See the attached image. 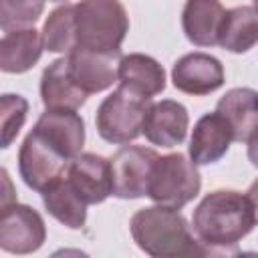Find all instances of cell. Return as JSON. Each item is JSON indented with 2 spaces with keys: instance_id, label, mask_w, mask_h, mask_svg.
Instances as JSON below:
<instances>
[{
  "instance_id": "1",
  "label": "cell",
  "mask_w": 258,
  "mask_h": 258,
  "mask_svg": "<svg viewBox=\"0 0 258 258\" xmlns=\"http://www.w3.org/2000/svg\"><path fill=\"white\" fill-rule=\"evenodd\" d=\"M256 226L254 208L246 194L214 189L194 210L191 230L208 254L230 252Z\"/></svg>"
},
{
  "instance_id": "2",
  "label": "cell",
  "mask_w": 258,
  "mask_h": 258,
  "mask_svg": "<svg viewBox=\"0 0 258 258\" xmlns=\"http://www.w3.org/2000/svg\"><path fill=\"white\" fill-rule=\"evenodd\" d=\"M129 230L139 250L153 258L208 256V250L177 208L161 204L141 208L131 216Z\"/></svg>"
},
{
  "instance_id": "3",
  "label": "cell",
  "mask_w": 258,
  "mask_h": 258,
  "mask_svg": "<svg viewBox=\"0 0 258 258\" xmlns=\"http://www.w3.org/2000/svg\"><path fill=\"white\" fill-rule=\"evenodd\" d=\"M77 46L115 52L129 32V16L121 0H81L75 4Z\"/></svg>"
},
{
  "instance_id": "4",
  "label": "cell",
  "mask_w": 258,
  "mask_h": 258,
  "mask_svg": "<svg viewBox=\"0 0 258 258\" xmlns=\"http://www.w3.org/2000/svg\"><path fill=\"white\" fill-rule=\"evenodd\" d=\"M151 99L137 95L125 87H117L109 97H105L97 109L95 125L99 135L115 145H125L143 133V123Z\"/></svg>"
},
{
  "instance_id": "5",
  "label": "cell",
  "mask_w": 258,
  "mask_h": 258,
  "mask_svg": "<svg viewBox=\"0 0 258 258\" xmlns=\"http://www.w3.org/2000/svg\"><path fill=\"white\" fill-rule=\"evenodd\" d=\"M200 187L202 177L198 165L177 151L157 157L147 196L155 204L179 210L200 194Z\"/></svg>"
},
{
  "instance_id": "6",
  "label": "cell",
  "mask_w": 258,
  "mask_h": 258,
  "mask_svg": "<svg viewBox=\"0 0 258 258\" xmlns=\"http://www.w3.org/2000/svg\"><path fill=\"white\" fill-rule=\"evenodd\" d=\"M69 163L71 161L50 141H46L34 127L24 137L18 151L20 177L34 191H42L52 181L62 177L69 169Z\"/></svg>"
},
{
  "instance_id": "7",
  "label": "cell",
  "mask_w": 258,
  "mask_h": 258,
  "mask_svg": "<svg viewBox=\"0 0 258 258\" xmlns=\"http://www.w3.org/2000/svg\"><path fill=\"white\" fill-rule=\"evenodd\" d=\"M157 153L141 145H123L111 157L113 196L121 200H137L147 196Z\"/></svg>"
},
{
  "instance_id": "8",
  "label": "cell",
  "mask_w": 258,
  "mask_h": 258,
  "mask_svg": "<svg viewBox=\"0 0 258 258\" xmlns=\"http://www.w3.org/2000/svg\"><path fill=\"white\" fill-rule=\"evenodd\" d=\"M46 240V226L42 216L24 204L2 206L0 220V248L8 254H32Z\"/></svg>"
},
{
  "instance_id": "9",
  "label": "cell",
  "mask_w": 258,
  "mask_h": 258,
  "mask_svg": "<svg viewBox=\"0 0 258 258\" xmlns=\"http://www.w3.org/2000/svg\"><path fill=\"white\" fill-rule=\"evenodd\" d=\"M121 50L115 52H99L89 48H73L67 54L69 73L73 81L79 85L81 91L87 95L107 91L117 81L119 62H121Z\"/></svg>"
},
{
  "instance_id": "10",
  "label": "cell",
  "mask_w": 258,
  "mask_h": 258,
  "mask_svg": "<svg viewBox=\"0 0 258 258\" xmlns=\"http://www.w3.org/2000/svg\"><path fill=\"white\" fill-rule=\"evenodd\" d=\"M171 81L177 91L204 97L218 91L224 85L226 75L222 62L216 56L206 52H189L175 60L171 69Z\"/></svg>"
},
{
  "instance_id": "11",
  "label": "cell",
  "mask_w": 258,
  "mask_h": 258,
  "mask_svg": "<svg viewBox=\"0 0 258 258\" xmlns=\"http://www.w3.org/2000/svg\"><path fill=\"white\" fill-rule=\"evenodd\" d=\"M64 175L89 206L101 204L109 196H113L111 159L103 155H97V153L77 155L69 163V169Z\"/></svg>"
},
{
  "instance_id": "12",
  "label": "cell",
  "mask_w": 258,
  "mask_h": 258,
  "mask_svg": "<svg viewBox=\"0 0 258 258\" xmlns=\"http://www.w3.org/2000/svg\"><path fill=\"white\" fill-rule=\"evenodd\" d=\"M34 129L69 161L81 155L85 143V121L75 109H46L38 117Z\"/></svg>"
},
{
  "instance_id": "13",
  "label": "cell",
  "mask_w": 258,
  "mask_h": 258,
  "mask_svg": "<svg viewBox=\"0 0 258 258\" xmlns=\"http://www.w3.org/2000/svg\"><path fill=\"white\" fill-rule=\"evenodd\" d=\"M187 125H189L187 109L173 99H163L151 103L143 123V135L153 145L175 147L183 143L187 135Z\"/></svg>"
},
{
  "instance_id": "14",
  "label": "cell",
  "mask_w": 258,
  "mask_h": 258,
  "mask_svg": "<svg viewBox=\"0 0 258 258\" xmlns=\"http://www.w3.org/2000/svg\"><path fill=\"white\" fill-rule=\"evenodd\" d=\"M234 141V133L228 121L218 113H206L194 125L189 139V159L196 165H210L220 161Z\"/></svg>"
},
{
  "instance_id": "15",
  "label": "cell",
  "mask_w": 258,
  "mask_h": 258,
  "mask_svg": "<svg viewBox=\"0 0 258 258\" xmlns=\"http://www.w3.org/2000/svg\"><path fill=\"white\" fill-rule=\"evenodd\" d=\"M226 10L220 0H185L181 28L185 38L196 46L220 44V30Z\"/></svg>"
},
{
  "instance_id": "16",
  "label": "cell",
  "mask_w": 258,
  "mask_h": 258,
  "mask_svg": "<svg viewBox=\"0 0 258 258\" xmlns=\"http://www.w3.org/2000/svg\"><path fill=\"white\" fill-rule=\"evenodd\" d=\"M44 50L42 32L34 26L4 30L0 40V69L10 75L30 71Z\"/></svg>"
},
{
  "instance_id": "17",
  "label": "cell",
  "mask_w": 258,
  "mask_h": 258,
  "mask_svg": "<svg viewBox=\"0 0 258 258\" xmlns=\"http://www.w3.org/2000/svg\"><path fill=\"white\" fill-rule=\"evenodd\" d=\"M87 93L79 89L69 73L67 56L52 60L40 77V99L46 109H79L87 101Z\"/></svg>"
},
{
  "instance_id": "18",
  "label": "cell",
  "mask_w": 258,
  "mask_h": 258,
  "mask_svg": "<svg viewBox=\"0 0 258 258\" xmlns=\"http://www.w3.org/2000/svg\"><path fill=\"white\" fill-rule=\"evenodd\" d=\"M117 81L121 87L151 99L165 89V71L153 56L131 52L121 58Z\"/></svg>"
},
{
  "instance_id": "19",
  "label": "cell",
  "mask_w": 258,
  "mask_h": 258,
  "mask_svg": "<svg viewBox=\"0 0 258 258\" xmlns=\"http://www.w3.org/2000/svg\"><path fill=\"white\" fill-rule=\"evenodd\" d=\"M216 111L228 121L234 141H248L258 129V91L250 87L230 89L218 101Z\"/></svg>"
},
{
  "instance_id": "20",
  "label": "cell",
  "mask_w": 258,
  "mask_h": 258,
  "mask_svg": "<svg viewBox=\"0 0 258 258\" xmlns=\"http://www.w3.org/2000/svg\"><path fill=\"white\" fill-rule=\"evenodd\" d=\"M42 194V204L46 212L60 222L62 226L71 230H81L87 222V202L77 194V189L71 185L67 175L52 181Z\"/></svg>"
},
{
  "instance_id": "21",
  "label": "cell",
  "mask_w": 258,
  "mask_h": 258,
  "mask_svg": "<svg viewBox=\"0 0 258 258\" xmlns=\"http://www.w3.org/2000/svg\"><path fill=\"white\" fill-rule=\"evenodd\" d=\"M254 44H258V8L236 6L226 10L220 30V46L234 54H242L254 48Z\"/></svg>"
},
{
  "instance_id": "22",
  "label": "cell",
  "mask_w": 258,
  "mask_h": 258,
  "mask_svg": "<svg viewBox=\"0 0 258 258\" xmlns=\"http://www.w3.org/2000/svg\"><path fill=\"white\" fill-rule=\"evenodd\" d=\"M42 44L48 52L69 54L77 48V30H75V4H62L54 8L42 26Z\"/></svg>"
},
{
  "instance_id": "23",
  "label": "cell",
  "mask_w": 258,
  "mask_h": 258,
  "mask_svg": "<svg viewBox=\"0 0 258 258\" xmlns=\"http://www.w3.org/2000/svg\"><path fill=\"white\" fill-rule=\"evenodd\" d=\"M42 10L44 0H0V26L2 30L34 26Z\"/></svg>"
},
{
  "instance_id": "24",
  "label": "cell",
  "mask_w": 258,
  "mask_h": 258,
  "mask_svg": "<svg viewBox=\"0 0 258 258\" xmlns=\"http://www.w3.org/2000/svg\"><path fill=\"white\" fill-rule=\"evenodd\" d=\"M0 123H2V149L10 147V143L20 133L26 113H28V101L22 95H2L0 101Z\"/></svg>"
},
{
  "instance_id": "25",
  "label": "cell",
  "mask_w": 258,
  "mask_h": 258,
  "mask_svg": "<svg viewBox=\"0 0 258 258\" xmlns=\"http://www.w3.org/2000/svg\"><path fill=\"white\" fill-rule=\"evenodd\" d=\"M248 159L254 167H258V129L248 139Z\"/></svg>"
},
{
  "instance_id": "26",
  "label": "cell",
  "mask_w": 258,
  "mask_h": 258,
  "mask_svg": "<svg viewBox=\"0 0 258 258\" xmlns=\"http://www.w3.org/2000/svg\"><path fill=\"white\" fill-rule=\"evenodd\" d=\"M246 196H248V200H250V204H252V208H254V216H256V224H258V177L250 183Z\"/></svg>"
},
{
  "instance_id": "27",
  "label": "cell",
  "mask_w": 258,
  "mask_h": 258,
  "mask_svg": "<svg viewBox=\"0 0 258 258\" xmlns=\"http://www.w3.org/2000/svg\"><path fill=\"white\" fill-rule=\"evenodd\" d=\"M254 2V8H258V0H252Z\"/></svg>"
},
{
  "instance_id": "28",
  "label": "cell",
  "mask_w": 258,
  "mask_h": 258,
  "mask_svg": "<svg viewBox=\"0 0 258 258\" xmlns=\"http://www.w3.org/2000/svg\"><path fill=\"white\" fill-rule=\"evenodd\" d=\"M50 2H67V0H50Z\"/></svg>"
}]
</instances>
